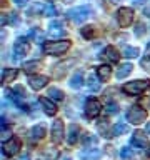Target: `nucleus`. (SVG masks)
Listing matches in <instances>:
<instances>
[{
    "mask_svg": "<svg viewBox=\"0 0 150 160\" xmlns=\"http://www.w3.org/2000/svg\"><path fill=\"white\" fill-rule=\"evenodd\" d=\"M70 48L68 40H60V42H47L43 45V53L47 55H60L65 53Z\"/></svg>",
    "mask_w": 150,
    "mask_h": 160,
    "instance_id": "obj_2",
    "label": "nucleus"
},
{
    "mask_svg": "<svg viewBox=\"0 0 150 160\" xmlns=\"http://www.w3.org/2000/svg\"><path fill=\"white\" fill-rule=\"evenodd\" d=\"M123 55L127 58H133V57H138L140 55V50L137 47H125L123 48Z\"/></svg>",
    "mask_w": 150,
    "mask_h": 160,
    "instance_id": "obj_28",
    "label": "nucleus"
},
{
    "mask_svg": "<svg viewBox=\"0 0 150 160\" xmlns=\"http://www.w3.org/2000/svg\"><path fill=\"white\" fill-rule=\"evenodd\" d=\"M95 33H97V28H95L93 25H87V27L82 28L83 38H92V37H95Z\"/></svg>",
    "mask_w": 150,
    "mask_h": 160,
    "instance_id": "obj_27",
    "label": "nucleus"
},
{
    "mask_svg": "<svg viewBox=\"0 0 150 160\" xmlns=\"http://www.w3.org/2000/svg\"><path fill=\"white\" fill-rule=\"evenodd\" d=\"M97 130L100 132V135L108 137V135H110V128H108V122H107V120H100V122L97 123Z\"/></svg>",
    "mask_w": 150,
    "mask_h": 160,
    "instance_id": "obj_24",
    "label": "nucleus"
},
{
    "mask_svg": "<svg viewBox=\"0 0 150 160\" xmlns=\"http://www.w3.org/2000/svg\"><path fill=\"white\" fill-rule=\"evenodd\" d=\"M100 110H102V105L97 98H88L87 103H85V115H87L88 118H95L97 115L100 113Z\"/></svg>",
    "mask_w": 150,
    "mask_h": 160,
    "instance_id": "obj_7",
    "label": "nucleus"
},
{
    "mask_svg": "<svg viewBox=\"0 0 150 160\" xmlns=\"http://www.w3.org/2000/svg\"><path fill=\"white\" fill-rule=\"evenodd\" d=\"M18 75V70L17 68H3L2 70V82H13Z\"/></svg>",
    "mask_w": 150,
    "mask_h": 160,
    "instance_id": "obj_16",
    "label": "nucleus"
},
{
    "mask_svg": "<svg viewBox=\"0 0 150 160\" xmlns=\"http://www.w3.org/2000/svg\"><path fill=\"white\" fill-rule=\"evenodd\" d=\"M20 150V140L18 138H10L7 142L2 143V152L7 155V157H13V155H17Z\"/></svg>",
    "mask_w": 150,
    "mask_h": 160,
    "instance_id": "obj_6",
    "label": "nucleus"
},
{
    "mask_svg": "<svg viewBox=\"0 0 150 160\" xmlns=\"http://www.w3.org/2000/svg\"><path fill=\"white\" fill-rule=\"evenodd\" d=\"M30 37L35 38V42H42V40H43V33L40 32L38 28H33L32 32H30Z\"/></svg>",
    "mask_w": 150,
    "mask_h": 160,
    "instance_id": "obj_32",
    "label": "nucleus"
},
{
    "mask_svg": "<svg viewBox=\"0 0 150 160\" xmlns=\"http://www.w3.org/2000/svg\"><path fill=\"white\" fill-rule=\"evenodd\" d=\"M128 132V125L125 123H115L113 125V135H123Z\"/></svg>",
    "mask_w": 150,
    "mask_h": 160,
    "instance_id": "obj_29",
    "label": "nucleus"
},
{
    "mask_svg": "<svg viewBox=\"0 0 150 160\" xmlns=\"http://www.w3.org/2000/svg\"><path fill=\"white\" fill-rule=\"evenodd\" d=\"M93 13V10L90 5H80V7H73V8H70L68 12H67V17L68 18H72L75 23H82L85 22L90 15Z\"/></svg>",
    "mask_w": 150,
    "mask_h": 160,
    "instance_id": "obj_1",
    "label": "nucleus"
},
{
    "mask_svg": "<svg viewBox=\"0 0 150 160\" xmlns=\"http://www.w3.org/2000/svg\"><path fill=\"white\" fill-rule=\"evenodd\" d=\"M40 105H42L43 112L48 115V117H53L55 113H57V107H55V103H52L48 98H40Z\"/></svg>",
    "mask_w": 150,
    "mask_h": 160,
    "instance_id": "obj_13",
    "label": "nucleus"
},
{
    "mask_svg": "<svg viewBox=\"0 0 150 160\" xmlns=\"http://www.w3.org/2000/svg\"><path fill=\"white\" fill-rule=\"evenodd\" d=\"M110 2H113V3H117V2H120V0H110Z\"/></svg>",
    "mask_w": 150,
    "mask_h": 160,
    "instance_id": "obj_41",
    "label": "nucleus"
},
{
    "mask_svg": "<svg viewBox=\"0 0 150 160\" xmlns=\"http://www.w3.org/2000/svg\"><path fill=\"white\" fill-rule=\"evenodd\" d=\"M117 22H118L120 27H128V25L133 22V10L128 8V7L118 8V12H117Z\"/></svg>",
    "mask_w": 150,
    "mask_h": 160,
    "instance_id": "obj_5",
    "label": "nucleus"
},
{
    "mask_svg": "<svg viewBox=\"0 0 150 160\" xmlns=\"http://www.w3.org/2000/svg\"><path fill=\"white\" fill-rule=\"evenodd\" d=\"M43 15H57V8L53 3H45L43 5Z\"/></svg>",
    "mask_w": 150,
    "mask_h": 160,
    "instance_id": "obj_31",
    "label": "nucleus"
},
{
    "mask_svg": "<svg viewBox=\"0 0 150 160\" xmlns=\"http://www.w3.org/2000/svg\"><path fill=\"white\" fill-rule=\"evenodd\" d=\"M142 2H145V0H135V3H142Z\"/></svg>",
    "mask_w": 150,
    "mask_h": 160,
    "instance_id": "obj_40",
    "label": "nucleus"
},
{
    "mask_svg": "<svg viewBox=\"0 0 150 160\" xmlns=\"http://www.w3.org/2000/svg\"><path fill=\"white\" fill-rule=\"evenodd\" d=\"M132 143L138 148H145L147 147V138H145V133L143 132H135L133 137H132Z\"/></svg>",
    "mask_w": 150,
    "mask_h": 160,
    "instance_id": "obj_15",
    "label": "nucleus"
},
{
    "mask_svg": "<svg viewBox=\"0 0 150 160\" xmlns=\"http://www.w3.org/2000/svg\"><path fill=\"white\" fill-rule=\"evenodd\" d=\"M100 57H102L103 60H107V62H110V63H115V62H118V60H120V55H118V52L113 47H107L102 52Z\"/></svg>",
    "mask_w": 150,
    "mask_h": 160,
    "instance_id": "obj_12",
    "label": "nucleus"
},
{
    "mask_svg": "<svg viewBox=\"0 0 150 160\" xmlns=\"http://www.w3.org/2000/svg\"><path fill=\"white\" fill-rule=\"evenodd\" d=\"M110 75H112V68H110L108 65H100V67H97V77L102 80V82H107L110 78Z\"/></svg>",
    "mask_w": 150,
    "mask_h": 160,
    "instance_id": "obj_17",
    "label": "nucleus"
},
{
    "mask_svg": "<svg viewBox=\"0 0 150 160\" xmlns=\"http://www.w3.org/2000/svg\"><path fill=\"white\" fill-rule=\"evenodd\" d=\"M148 153H150V148H148Z\"/></svg>",
    "mask_w": 150,
    "mask_h": 160,
    "instance_id": "obj_43",
    "label": "nucleus"
},
{
    "mask_svg": "<svg viewBox=\"0 0 150 160\" xmlns=\"http://www.w3.org/2000/svg\"><path fill=\"white\" fill-rule=\"evenodd\" d=\"M45 135V125L38 123L35 125V127H32V130H30V138L32 140H40Z\"/></svg>",
    "mask_w": 150,
    "mask_h": 160,
    "instance_id": "obj_18",
    "label": "nucleus"
},
{
    "mask_svg": "<svg viewBox=\"0 0 150 160\" xmlns=\"http://www.w3.org/2000/svg\"><path fill=\"white\" fill-rule=\"evenodd\" d=\"M63 138V122L62 120H55L52 125V140L55 143H60Z\"/></svg>",
    "mask_w": 150,
    "mask_h": 160,
    "instance_id": "obj_8",
    "label": "nucleus"
},
{
    "mask_svg": "<svg viewBox=\"0 0 150 160\" xmlns=\"http://www.w3.org/2000/svg\"><path fill=\"white\" fill-rule=\"evenodd\" d=\"M132 68H133L132 63H123V65H120V67L117 68V73L115 75H117L118 80H122V78H125L130 72H132Z\"/></svg>",
    "mask_w": 150,
    "mask_h": 160,
    "instance_id": "obj_21",
    "label": "nucleus"
},
{
    "mask_svg": "<svg viewBox=\"0 0 150 160\" xmlns=\"http://www.w3.org/2000/svg\"><path fill=\"white\" fill-rule=\"evenodd\" d=\"M27 2H28V0H13V3L17 5V7H23Z\"/></svg>",
    "mask_w": 150,
    "mask_h": 160,
    "instance_id": "obj_36",
    "label": "nucleus"
},
{
    "mask_svg": "<svg viewBox=\"0 0 150 160\" xmlns=\"http://www.w3.org/2000/svg\"><path fill=\"white\" fill-rule=\"evenodd\" d=\"M147 55H148V58H150V43L147 45Z\"/></svg>",
    "mask_w": 150,
    "mask_h": 160,
    "instance_id": "obj_39",
    "label": "nucleus"
},
{
    "mask_svg": "<svg viewBox=\"0 0 150 160\" xmlns=\"http://www.w3.org/2000/svg\"><path fill=\"white\" fill-rule=\"evenodd\" d=\"M48 35L52 38H58V37H63L65 35V28H63V23L57 20V22H52L50 23V28H48Z\"/></svg>",
    "mask_w": 150,
    "mask_h": 160,
    "instance_id": "obj_11",
    "label": "nucleus"
},
{
    "mask_svg": "<svg viewBox=\"0 0 150 160\" xmlns=\"http://www.w3.org/2000/svg\"><path fill=\"white\" fill-rule=\"evenodd\" d=\"M28 83H30V87H32L33 90H40V88H43L45 85L48 83V78L45 77V75H30Z\"/></svg>",
    "mask_w": 150,
    "mask_h": 160,
    "instance_id": "obj_10",
    "label": "nucleus"
},
{
    "mask_svg": "<svg viewBox=\"0 0 150 160\" xmlns=\"http://www.w3.org/2000/svg\"><path fill=\"white\" fill-rule=\"evenodd\" d=\"M17 160H30V155H28V153H23L22 157H18Z\"/></svg>",
    "mask_w": 150,
    "mask_h": 160,
    "instance_id": "obj_37",
    "label": "nucleus"
},
{
    "mask_svg": "<svg viewBox=\"0 0 150 160\" xmlns=\"http://www.w3.org/2000/svg\"><path fill=\"white\" fill-rule=\"evenodd\" d=\"M127 120L133 125L143 123L145 120H147V112H145L142 107H132V108H128V112H127Z\"/></svg>",
    "mask_w": 150,
    "mask_h": 160,
    "instance_id": "obj_4",
    "label": "nucleus"
},
{
    "mask_svg": "<svg viewBox=\"0 0 150 160\" xmlns=\"http://www.w3.org/2000/svg\"><path fill=\"white\" fill-rule=\"evenodd\" d=\"M80 157L85 158V160H97L102 157V152L97 148H92V150H83V152H80Z\"/></svg>",
    "mask_w": 150,
    "mask_h": 160,
    "instance_id": "obj_19",
    "label": "nucleus"
},
{
    "mask_svg": "<svg viewBox=\"0 0 150 160\" xmlns=\"http://www.w3.org/2000/svg\"><path fill=\"white\" fill-rule=\"evenodd\" d=\"M63 160H70V158H63Z\"/></svg>",
    "mask_w": 150,
    "mask_h": 160,
    "instance_id": "obj_42",
    "label": "nucleus"
},
{
    "mask_svg": "<svg viewBox=\"0 0 150 160\" xmlns=\"http://www.w3.org/2000/svg\"><path fill=\"white\" fill-rule=\"evenodd\" d=\"M150 87V80H133L123 85V92L127 95H140Z\"/></svg>",
    "mask_w": 150,
    "mask_h": 160,
    "instance_id": "obj_3",
    "label": "nucleus"
},
{
    "mask_svg": "<svg viewBox=\"0 0 150 160\" xmlns=\"http://www.w3.org/2000/svg\"><path fill=\"white\" fill-rule=\"evenodd\" d=\"M40 67H42V63H40L38 60H32V62H25L22 68L25 70V73H28V75H30V73L37 72Z\"/></svg>",
    "mask_w": 150,
    "mask_h": 160,
    "instance_id": "obj_20",
    "label": "nucleus"
},
{
    "mask_svg": "<svg viewBox=\"0 0 150 160\" xmlns=\"http://www.w3.org/2000/svg\"><path fill=\"white\" fill-rule=\"evenodd\" d=\"M10 135H12V132H10V128H7V127H3L2 128V140H10Z\"/></svg>",
    "mask_w": 150,
    "mask_h": 160,
    "instance_id": "obj_34",
    "label": "nucleus"
},
{
    "mask_svg": "<svg viewBox=\"0 0 150 160\" xmlns=\"http://www.w3.org/2000/svg\"><path fill=\"white\" fill-rule=\"evenodd\" d=\"M92 143H97V138L95 137H87L85 138V145H92Z\"/></svg>",
    "mask_w": 150,
    "mask_h": 160,
    "instance_id": "obj_35",
    "label": "nucleus"
},
{
    "mask_svg": "<svg viewBox=\"0 0 150 160\" xmlns=\"http://www.w3.org/2000/svg\"><path fill=\"white\" fill-rule=\"evenodd\" d=\"M78 135H80V128H78V125H77V123H72V125H70V128H68V135H67L68 143H70V145L77 143Z\"/></svg>",
    "mask_w": 150,
    "mask_h": 160,
    "instance_id": "obj_14",
    "label": "nucleus"
},
{
    "mask_svg": "<svg viewBox=\"0 0 150 160\" xmlns=\"http://www.w3.org/2000/svg\"><path fill=\"white\" fill-rule=\"evenodd\" d=\"M145 132H147V133H150V122L147 123V127H145Z\"/></svg>",
    "mask_w": 150,
    "mask_h": 160,
    "instance_id": "obj_38",
    "label": "nucleus"
},
{
    "mask_svg": "<svg viewBox=\"0 0 150 160\" xmlns=\"http://www.w3.org/2000/svg\"><path fill=\"white\" fill-rule=\"evenodd\" d=\"M28 50H30V45H28L27 40H23V38H18L17 42L13 43V52H15V55H17V58L27 55Z\"/></svg>",
    "mask_w": 150,
    "mask_h": 160,
    "instance_id": "obj_9",
    "label": "nucleus"
},
{
    "mask_svg": "<svg viewBox=\"0 0 150 160\" xmlns=\"http://www.w3.org/2000/svg\"><path fill=\"white\" fill-rule=\"evenodd\" d=\"M100 78H97L95 75H90L88 77V82H87V85H88V88L92 90V92H97V90L100 88V82H98Z\"/></svg>",
    "mask_w": 150,
    "mask_h": 160,
    "instance_id": "obj_26",
    "label": "nucleus"
},
{
    "mask_svg": "<svg viewBox=\"0 0 150 160\" xmlns=\"http://www.w3.org/2000/svg\"><path fill=\"white\" fill-rule=\"evenodd\" d=\"M120 157H122L123 160H130L133 157V148L130 147H123L122 150H120Z\"/></svg>",
    "mask_w": 150,
    "mask_h": 160,
    "instance_id": "obj_30",
    "label": "nucleus"
},
{
    "mask_svg": "<svg viewBox=\"0 0 150 160\" xmlns=\"http://www.w3.org/2000/svg\"><path fill=\"white\" fill-rule=\"evenodd\" d=\"M72 63H73V60H65V62L58 63L57 67H55V77H62V75L65 73V70H67L63 67H68V65H72Z\"/></svg>",
    "mask_w": 150,
    "mask_h": 160,
    "instance_id": "obj_25",
    "label": "nucleus"
},
{
    "mask_svg": "<svg viewBox=\"0 0 150 160\" xmlns=\"http://www.w3.org/2000/svg\"><path fill=\"white\" fill-rule=\"evenodd\" d=\"M105 110H107V113H117L118 112V105L117 103H108Z\"/></svg>",
    "mask_w": 150,
    "mask_h": 160,
    "instance_id": "obj_33",
    "label": "nucleus"
},
{
    "mask_svg": "<svg viewBox=\"0 0 150 160\" xmlns=\"http://www.w3.org/2000/svg\"><path fill=\"white\" fill-rule=\"evenodd\" d=\"M48 97L57 100V102H62L63 100V92L60 88H57V87H52V88H48Z\"/></svg>",
    "mask_w": 150,
    "mask_h": 160,
    "instance_id": "obj_23",
    "label": "nucleus"
},
{
    "mask_svg": "<svg viewBox=\"0 0 150 160\" xmlns=\"http://www.w3.org/2000/svg\"><path fill=\"white\" fill-rule=\"evenodd\" d=\"M82 82H83V73H82V72H75V73L72 75V78H70L68 85H70L72 88H80Z\"/></svg>",
    "mask_w": 150,
    "mask_h": 160,
    "instance_id": "obj_22",
    "label": "nucleus"
}]
</instances>
